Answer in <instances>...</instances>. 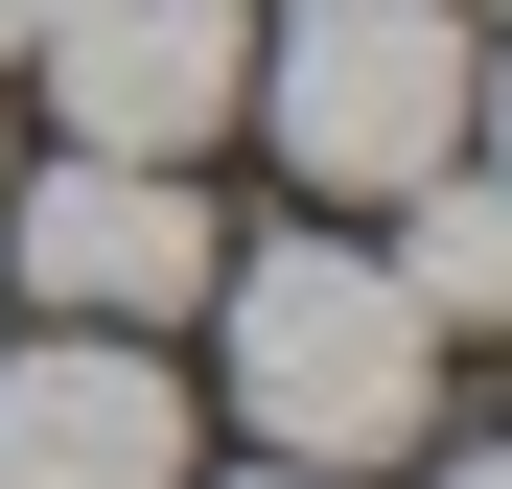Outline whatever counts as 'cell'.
Segmentation results:
<instances>
[{"label": "cell", "mask_w": 512, "mask_h": 489, "mask_svg": "<svg viewBox=\"0 0 512 489\" xmlns=\"http://www.w3.org/2000/svg\"><path fill=\"white\" fill-rule=\"evenodd\" d=\"M210 350H233V420L280 443V466H396V443H443V326H419L396 257H350V233L210 257Z\"/></svg>", "instance_id": "1"}, {"label": "cell", "mask_w": 512, "mask_h": 489, "mask_svg": "<svg viewBox=\"0 0 512 489\" xmlns=\"http://www.w3.org/2000/svg\"><path fill=\"white\" fill-rule=\"evenodd\" d=\"M233 94L280 117V163H303L326 210H350V187L396 210L419 163L466 140V24H443V0H280V24H256V70H233Z\"/></svg>", "instance_id": "2"}, {"label": "cell", "mask_w": 512, "mask_h": 489, "mask_svg": "<svg viewBox=\"0 0 512 489\" xmlns=\"http://www.w3.org/2000/svg\"><path fill=\"white\" fill-rule=\"evenodd\" d=\"M0 233H24V303L47 326H187L210 257H233V233L187 210V163H94V140H70L47 187H0Z\"/></svg>", "instance_id": "3"}, {"label": "cell", "mask_w": 512, "mask_h": 489, "mask_svg": "<svg viewBox=\"0 0 512 489\" xmlns=\"http://www.w3.org/2000/svg\"><path fill=\"white\" fill-rule=\"evenodd\" d=\"M24 47H47V94H70L94 163H187L233 117V70H256V0H47Z\"/></svg>", "instance_id": "4"}, {"label": "cell", "mask_w": 512, "mask_h": 489, "mask_svg": "<svg viewBox=\"0 0 512 489\" xmlns=\"http://www.w3.org/2000/svg\"><path fill=\"white\" fill-rule=\"evenodd\" d=\"M0 489H187V373H163V326H47V350H0Z\"/></svg>", "instance_id": "5"}, {"label": "cell", "mask_w": 512, "mask_h": 489, "mask_svg": "<svg viewBox=\"0 0 512 489\" xmlns=\"http://www.w3.org/2000/svg\"><path fill=\"white\" fill-rule=\"evenodd\" d=\"M396 210H419V233H396V303H419V326H443V350H466V326L512 303V187H489V163L443 140V163H419Z\"/></svg>", "instance_id": "6"}, {"label": "cell", "mask_w": 512, "mask_h": 489, "mask_svg": "<svg viewBox=\"0 0 512 489\" xmlns=\"http://www.w3.org/2000/svg\"><path fill=\"white\" fill-rule=\"evenodd\" d=\"M419 489H512V466H489V443H443V466H419Z\"/></svg>", "instance_id": "7"}, {"label": "cell", "mask_w": 512, "mask_h": 489, "mask_svg": "<svg viewBox=\"0 0 512 489\" xmlns=\"http://www.w3.org/2000/svg\"><path fill=\"white\" fill-rule=\"evenodd\" d=\"M256 489H373V466H256Z\"/></svg>", "instance_id": "8"}, {"label": "cell", "mask_w": 512, "mask_h": 489, "mask_svg": "<svg viewBox=\"0 0 512 489\" xmlns=\"http://www.w3.org/2000/svg\"><path fill=\"white\" fill-rule=\"evenodd\" d=\"M24 24H47V0H0V47H24Z\"/></svg>", "instance_id": "9"}]
</instances>
